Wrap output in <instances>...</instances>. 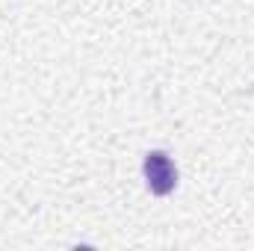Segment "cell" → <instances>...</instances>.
<instances>
[{"label":"cell","mask_w":254,"mask_h":251,"mask_svg":"<svg viewBox=\"0 0 254 251\" xmlns=\"http://www.w3.org/2000/svg\"><path fill=\"white\" fill-rule=\"evenodd\" d=\"M145 181H148V189L154 195H169L175 189V184H178V169L169 160V154L151 151L145 157Z\"/></svg>","instance_id":"6da1fadb"}]
</instances>
